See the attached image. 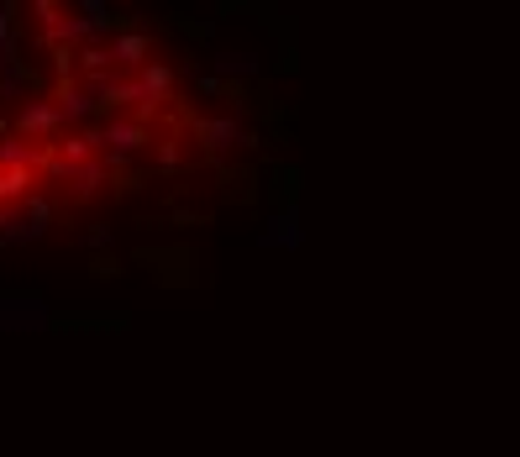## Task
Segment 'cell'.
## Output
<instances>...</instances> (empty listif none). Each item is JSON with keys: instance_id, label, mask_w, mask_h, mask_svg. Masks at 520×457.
I'll use <instances>...</instances> for the list:
<instances>
[{"instance_id": "obj_1", "label": "cell", "mask_w": 520, "mask_h": 457, "mask_svg": "<svg viewBox=\"0 0 520 457\" xmlns=\"http://www.w3.org/2000/svg\"><path fill=\"white\" fill-rule=\"evenodd\" d=\"M22 126H27V132H42V126H53V111H48V105H32L27 116H22Z\"/></svg>"}]
</instances>
